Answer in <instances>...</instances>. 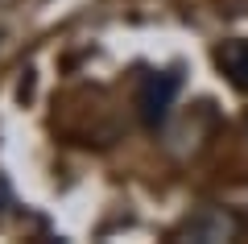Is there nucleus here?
<instances>
[{
    "label": "nucleus",
    "mask_w": 248,
    "mask_h": 244,
    "mask_svg": "<svg viewBox=\"0 0 248 244\" xmlns=\"http://www.w3.org/2000/svg\"><path fill=\"white\" fill-rule=\"evenodd\" d=\"M182 91V70H149L141 79V91H137V108H141L145 129H157L166 124L170 108H174V96Z\"/></svg>",
    "instance_id": "nucleus-1"
},
{
    "label": "nucleus",
    "mask_w": 248,
    "mask_h": 244,
    "mask_svg": "<svg viewBox=\"0 0 248 244\" xmlns=\"http://www.w3.org/2000/svg\"><path fill=\"white\" fill-rule=\"evenodd\" d=\"M236 236H240V219L223 207H199L178 228V240H195V244H219V240H236Z\"/></svg>",
    "instance_id": "nucleus-2"
},
{
    "label": "nucleus",
    "mask_w": 248,
    "mask_h": 244,
    "mask_svg": "<svg viewBox=\"0 0 248 244\" xmlns=\"http://www.w3.org/2000/svg\"><path fill=\"white\" fill-rule=\"evenodd\" d=\"M215 66H219V75H228V83L236 91H248V37L219 42L215 46Z\"/></svg>",
    "instance_id": "nucleus-3"
}]
</instances>
